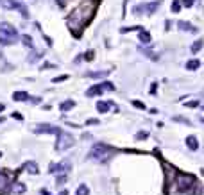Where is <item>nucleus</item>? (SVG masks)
Masks as SVG:
<instances>
[{
  "label": "nucleus",
  "mask_w": 204,
  "mask_h": 195,
  "mask_svg": "<svg viewBox=\"0 0 204 195\" xmlns=\"http://www.w3.org/2000/svg\"><path fill=\"white\" fill-rule=\"evenodd\" d=\"M95 13V2L93 0H86L84 4H81L77 9H74L72 13H70V16H68V21L66 23H72V21H75L77 20V32H81L82 27L90 21V18H91V15ZM81 36V34H79Z\"/></svg>",
  "instance_id": "obj_1"
},
{
  "label": "nucleus",
  "mask_w": 204,
  "mask_h": 195,
  "mask_svg": "<svg viewBox=\"0 0 204 195\" xmlns=\"http://www.w3.org/2000/svg\"><path fill=\"white\" fill-rule=\"evenodd\" d=\"M113 154H115V150H113L111 147H107L106 143H95V145L91 147L88 157L93 159V161H97V163H107V161L113 157Z\"/></svg>",
  "instance_id": "obj_2"
},
{
  "label": "nucleus",
  "mask_w": 204,
  "mask_h": 195,
  "mask_svg": "<svg viewBox=\"0 0 204 195\" xmlns=\"http://www.w3.org/2000/svg\"><path fill=\"white\" fill-rule=\"evenodd\" d=\"M18 39V32L9 23H0V45H11Z\"/></svg>",
  "instance_id": "obj_3"
},
{
  "label": "nucleus",
  "mask_w": 204,
  "mask_h": 195,
  "mask_svg": "<svg viewBox=\"0 0 204 195\" xmlns=\"http://www.w3.org/2000/svg\"><path fill=\"white\" fill-rule=\"evenodd\" d=\"M74 143H75V140L72 134H68V133H58V143H56V150H68V149H72L74 147Z\"/></svg>",
  "instance_id": "obj_4"
},
{
  "label": "nucleus",
  "mask_w": 204,
  "mask_h": 195,
  "mask_svg": "<svg viewBox=\"0 0 204 195\" xmlns=\"http://www.w3.org/2000/svg\"><path fill=\"white\" fill-rule=\"evenodd\" d=\"M195 179L193 176H188V174H177V190L179 192H186L190 186H193Z\"/></svg>",
  "instance_id": "obj_5"
},
{
  "label": "nucleus",
  "mask_w": 204,
  "mask_h": 195,
  "mask_svg": "<svg viewBox=\"0 0 204 195\" xmlns=\"http://www.w3.org/2000/svg\"><path fill=\"white\" fill-rule=\"evenodd\" d=\"M32 131H34L36 134H41V133H54V134H58V133H61V129H59V127H56V125H48V124L36 125V127H32Z\"/></svg>",
  "instance_id": "obj_6"
},
{
  "label": "nucleus",
  "mask_w": 204,
  "mask_h": 195,
  "mask_svg": "<svg viewBox=\"0 0 204 195\" xmlns=\"http://www.w3.org/2000/svg\"><path fill=\"white\" fill-rule=\"evenodd\" d=\"M102 90H113V84H109V82H106V84H102V86H91L88 91H86V95L88 97H93V95H100L104 93Z\"/></svg>",
  "instance_id": "obj_7"
},
{
  "label": "nucleus",
  "mask_w": 204,
  "mask_h": 195,
  "mask_svg": "<svg viewBox=\"0 0 204 195\" xmlns=\"http://www.w3.org/2000/svg\"><path fill=\"white\" fill-rule=\"evenodd\" d=\"M186 145H188V149H190V150H197V149H199V141H197V138H195V136H188V138H186Z\"/></svg>",
  "instance_id": "obj_8"
},
{
  "label": "nucleus",
  "mask_w": 204,
  "mask_h": 195,
  "mask_svg": "<svg viewBox=\"0 0 204 195\" xmlns=\"http://www.w3.org/2000/svg\"><path fill=\"white\" fill-rule=\"evenodd\" d=\"M111 109V102H99L97 104V111L99 113H106V111H109Z\"/></svg>",
  "instance_id": "obj_9"
},
{
  "label": "nucleus",
  "mask_w": 204,
  "mask_h": 195,
  "mask_svg": "<svg viewBox=\"0 0 204 195\" xmlns=\"http://www.w3.org/2000/svg\"><path fill=\"white\" fill-rule=\"evenodd\" d=\"M13 98L18 100V102H20V100H27V98H29V93H27V91H16V93H13Z\"/></svg>",
  "instance_id": "obj_10"
},
{
  "label": "nucleus",
  "mask_w": 204,
  "mask_h": 195,
  "mask_svg": "<svg viewBox=\"0 0 204 195\" xmlns=\"http://www.w3.org/2000/svg\"><path fill=\"white\" fill-rule=\"evenodd\" d=\"M74 106H75V102H74V100H64L59 107H61V111H70Z\"/></svg>",
  "instance_id": "obj_11"
},
{
  "label": "nucleus",
  "mask_w": 204,
  "mask_h": 195,
  "mask_svg": "<svg viewBox=\"0 0 204 195\" xmlns=\"http://www.w3.org/2000/svg\"><path fill=\"white\" fill-rule=\"evenodd\" d=\"M25 170H29L31 174H38V165H34L32 161H27L25 163Z\"/></svg>",
  "instance_id": "obj_12"
},
{
  "label": "nucleus",
  "mask_w": 204,
  "mask_h": 195,
  "mask_svg": "<svg viewBox=\"0 0 204 195\" xmlns=\"http://www.w3.org/2000/svg\"><path fill=\"white\" fill-rule=\"evenodd\" d=\"M77 195H90V190H88V186L86 184H81L79 188H77V192H75Z\"/></svg>",
  "instance_id": "obj_13"
},
{
  "label": "nucleus",
  "mask_w": 204,
  "mask_h": 195,
  "mask_svg": "<svg viewBox=\"0 0 204 195\" xmlns=\"http://www.w3.org/2000/svg\"><path fill=\"white\" fill-rule=\"evenodd\" d=\"M13 192H15V193H23V192H25V186H23L21 183H16V184L13 186Z\"/></svg>",
  "instance_id": "obj_14"
},
{
  "label": "nucleus",
  "mask_w": 204,
  "mask_h": 195,
  "mask_svg": "<svg viewBox=\"0 0 204 195\" xmlns=\"http://www.w3.org/2000/svg\"><path fill=\"white\" fill-rule=\"evenodd\" d=\"M201 47H202V39H199V41H195L193 45H192V52L195 54V52H199L201 50Z\"/></svg>",
  "instance_id": "obj_15"
},
{
  "label": "nucleus",
  "mask_w": 204,
  "mask_h": 195,
  "mask_svg": "<svg viewBox=\"0 0 204 195\" xmlns=\"http://www.w3.org/2000/svg\"><path fill=\"white\" fill-rule=\"evenodd\" d=\"M66 181H68V177H66V174H61V176H58V179H56L58 186H61V184H64Z\"/></svg>",
  "instance_id": "obj_16"
},
{
  "label": "nucleus",
  "mask_w": 204,
  "mask_h": 195,
  "mask_svg": "<svg viewBox=\"0 0 204 195\" xmlns=\"http://www.w3.org/2000/svg\"><path fill=\"white\" fill-rule=\"evenodd\" d=\"M7 181H9L7 177L0 174V190H5V186H7Z\"/></svg>",
  "instance_id": "obj_17"
},
{
  "label": "nucleus",
  "mask_w": 204,
  "mask_h": 195,
  "mask_svg": "<svg viewBox=\"0 0 204 195\" xmlns=\"http://www.w3.org/2000/svg\"><path fill=\"white\" fill-rule=\"evenodd\" d=\"M186 68H188V70H197V68H199V61H190V63L186 64Z\"/></svg>",
  "instance_id": "obj_18"
},
{
  "label": "nucleus",
  "mask_w": 204,
  "mask_h": 195,
  "mask_svg": "<svg viewBox=\"0 0 204 195\" xmlns=\"http://www.w3.org/2000/svg\"><path fill=\"white\" fill-rule=\"evenodd\" d=\"M107 75V72H91V74H88V77H106Z\"/></svg>",
  "instance_id": "obj_19"
},
{
  "label": "nucleus",
  "mask_w": 204,
  "mask_h": 195,
  "mask_svg": "<svg viewBox=\"0 0 204 195\" xmlns=\"http://www.w3.org/2000/svg\"><path fill=\"white\" fill-rule=\"evenodd\" d=\"M179 27L184 29V31H197L195 27H192V25H188V23H184V21H179Z\"/></svg>",
  "instance_id": "obj_20"
},
{
  "label": "nucleus",
  "mask_w": 204,
  "mask_h": 195,
  "mask_svg": "<svg viewBox=\"0 0 204 195\" xmlns=\"http://www.w3.org/2000/svg\"><path fill=\"white\" fill-rule=\"evenodd\" d=\"M140 39H142V41H150V36H149V32L142 31V32H140Z\"/></svg>",
  "instance_id": "obj_21"
},
{
  "label": "nucleus",
  "mask_w": 204,
  "mask_h": 195,
  "mask_svg": "<svg viewBox=\"0 0 204 195\" xmlns=\"http://www.w3.org/2000/svg\"><path fill=\"white\" fill-rule=\"evenodd\" d=\"M147 136H149V133H147V131H140V133L136 134V140H145Z\"/></svg>",
  "instance_id": "obj_22"
},
{
  "label": "nucleus",
  "mask_w": 204,
  "mask_h": 195,
  "mask_svg": "<svg viewBox=\"0 0 204 195\" xmlns=\"http://www.w3.org/2000/svg\"><path fill=\"white\" fill-rule=\"evenodd\" d=\"M133 106H136L138 109H145V104H143V102H140V100H133Z\"/></svg>",
  "instance_id": "obj_23"
},
{
  "label": "nucleus",
  "mask_w": 204,
  "mask_h": 195,
  "mask_svg": "<svg viewBox=\"0 0 204 195\" xmlns=\"http://www.w3.org/2000/svg\"><path fill=\"white\" fill-rule=\"evenodd\" d=\"M199 106V100H190V102H186V107H197Z\"/></svg>",
  "instance_id": "obj_24"
},
{
  "label": "nucleus",
  "mask_w": 204,
  "mask_h": 195,
  "mask_svg": "<svg viewBox=\"0 0 204 195\" xmlns=\"http://www.w3.org/2000/svg\"><path fill=\"white\" fill-rule=\"evenodd\" d=\"M174 120H176V122H181V124H190V122H188L186 118H183V117H174Z\"/></svg>",
  "instance_id": "obj_25"
},
{
  "label": "nucleus",
  "mask_w": 204,
  "mask_h": 195,
  "mask_svg": "<svg viewBox=\"0 0 204 195\" xmlns=\"http://www.w3.org/2000/svg\"><path fill=\"white\" fill-rule=\"evenodd\" d=\"M66 79H68V75H59V77L54 79V82H61V81H66Z\"/></svg>",
  "instance_id": "obj_26"
},
{
  "label": "nucleus",
  "mask_w": 204,
  "mask_h": 195,
  "mask_svg": "<svg viewBox=\"0 0 204 195\" xmlns=\"http://www.w3.org/2000/svg\"><path fill=\"white\" fill-rule=\"evenodd\" d=\"M150 93H152V95L156 93V84H152V86H150Z\"/></svg>",
  "instance_id": "obj_27"
},
{
  "label": "nucleus",
  "mask_w": 204,
  "mask_h": 195,
  "mask_svg": "<svg viewBox=\"0 0 204 195\" xmlns=\"http://www.w3.org/2000/svg\"><path fill=\"white\" fill-rule=\"evenodd\" d=\"M86 124H88V125H91V124H99V120H88Z\"/></svg>",
  "instance_id": "obj_28"
},
{
  "label": "nucleus",
  "mask_w": 204,
  "mask_h": 195,
  "mask_svg": "<svg viewBox=\"0 0 204 195\" xmlns=\"http://www.w3.org/2000/svg\"><path fill=\"white\" fill-rule=\"evenodd\" d=\"M13 118H18V120H21V115H20V113H13Z\"/></svg>",
  "instance_id": "obj_29"
},
{
  "label": "nucleus",
  "mask_w": 204,
  "mask_h": 195,
  "mask_svg": "<svg viewBox=\"0 0 204 195\" xmlns=\"http://www.w3.org/2000/svg\"><path fill=\"white\" fill-rule=\"evenodd\" d=\"M59 195H68V192H66V190H63V192H61Z\"/></svg>",
  "instance_id": "obj_30"
},
{
  "label": "nucleus",
  "mask_w": 204,
  "mask_h": 195,
  "mask_svg": "<svg viewBox=\"0 0 204 195\" xmlns=\"http://www.w3.org/2000/svg\"><path fill=\"white\" fill-rule=\"evenodd\" d=\"M0 111H4V106H2V104H0Z\"/></svg>",
  "instance_id": "obj_31"
},
{
  "label": "nucleus",
  "mask_w": 204,
  "mask_h": 195,
  "mask_svg": "<svg viewBox=\"0 0 204 195\" xmlns=\"http://www.w3.org/2000/svg\"><path fill=\"white\" fill-rule=\"evenodd\" d=\"M0 156H2V152H0Z\"/></svg>",
  "instance_id": "obj_32"
},
{
  "label": "nucleus",
  "mask_w": 204,
  "mask_h": 195,
  "mask_svg": "<svg viewBox=\"0 0 204 195\" xmlns=\"http://www.w3.org/2000/svg\"><path fill=\"white\" fill-rule=\"evenodd\" d=\"M202 122H204V118H202Z\"/></svg>",
  "instance_id": "obj_33"
},
{
  "label": "nucleus",
  "mask_w": 204,
  "mask_h": 195,
  "mask_svg": "<svg viewBox=\"0 0 204 195\" xmlns=\"http://www.w3.org/2000/svg\"><path fill=\"white\" fill-rule=\"evenodd\" d=\"M202 107H204V106H202Z\"/></svg>",
  "instance_id": "obj_34"
}]
</instances>
